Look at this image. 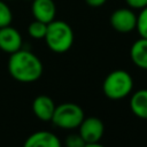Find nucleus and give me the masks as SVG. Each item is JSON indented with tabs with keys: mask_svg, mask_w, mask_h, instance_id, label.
<instances>
[{
	"mask_svg": "<svg viewBox=\"0 0 147 147\" xmlns=\"http://www.w3.org/2000/svg\"><path fill=\"white\" fill-rule=\"evenodd\" d=\"M136 30L138 31L141 38L147 39V6L140 9V13L137 15V25Z\"/></svg>",
	"mask_w": 147,
	"mask_h": 147,
	"instance_id": "4468645a",
	"label": "nucleus"
},
{
	"mask_svg": "<svg viewBox=\"0 0 147 147\" xmlns=\"http://www.w3.org/2000/svg\"><path fill=\"white\" fill-rule=\"evenodd\" d=\"M44 39L52 52L60 54L65 53L74 44V31L67 22L54 20L47 24V31Z\"/></svg>",
	"mask_w": 147,
	"mask_h": 147,
	"instance_id": "f03ea898",
	"label": "nucleus"
},
{
	"mask_svg": "<svg viewBox=\"0 0 147 147\" xmlns=\"http://www.w3.org/2000/svg\"><path fill=\"white\" fill-rule=\"evenodd\" d=\"M131 61L140 69L147 70V39L139 38L130 48Z\"/></svg>",
	"mask_w": 147,
	"mask_h": 147,
	"instance_id": "9b49d317",
	"label": "nucleus"
},
{
	"mask_svg": "<svg viewBox=\"0 0 147 147\" xmlns=\"http://www.w3.org/2000/svg\"><path fill=\"white\" fill-rule=\"evenodd\" d=\"M42 71L41 60L28 49L21 48L9 56L8 72L20 83H33L41 77Z\"/></svg>",
	"mask_w": 147,
	"mask_h": 147,
	"instance_id": "f257e3e1",
	"label": "nucleus"
},
{
	"mask_svg": "<svg viewBox=\"0 0 147 147\" xmlns=\"http://www.w3.org/2000/svg\"><path fill=\"white\" fill-rule=\"evenodd\" d=\"M111 28L119 33H130L136 29L137 15L130 7L114 10L109 18Z\"/></svg>",
	"mask_w": 147,
	"mask_h": 147,
	"instance_id": "39448f33",
	"label": "nucleus"
},
{
	"mask_svg": "<svg viewBox=\"0 0 147 147\" xmlns=\"http://www.w3.org/2000/svg\"><path fill=\"white\" fill-rule=\"evenodd\" d=\"M25 1H32V0H25Z\"/></svg>",
	"mask_w": 147,
	"mask_h": 147,
	"instance_id": "412c9836",
	"label": "nucleus"
},
{
	"mask_svg": "<svg viewBox=\"0 0 147 147\" xmlns=\"http://www.w3.org/2000/svg\"><path fill=\"white\" fill-rule=\"evenodd\" d=\"M13 21V11L5 0H0V28L10 25Z\"/></svg>",
	"mask_w": 147,
	"mask_h": 147,
	"instance_id": "2eb2a0df",
	"label": "nucleus"
},
{
	"mask_svg": "<svg viewBox=\"0 0 147 147\" xmlns=\"http://www.w3.org/2000/svg\"><path fill=\"white\" fill-rule=\"evenodd\" d=\"M108 0H85L86 5L92 7V8H99V7H102Z\"/></svg>",
	"mask_w": 147,
	"mask_h": 147,
	"instance_id": "a211bd4d",
	"label": "nucleus"
},
{
	"mask_svg": "<svg viewBox=\"0 0 147 147\" xmlns=\"http://www.w3.org/2000/svg\"><path fill=\"white\" fill-rule=\"evenodd\" d=\"M55 107L53 99L48 95H38L32 101V111L36 117L42 122L52 121Z\"/></svg>",
	"mask_w": 147,
	"mask_h": 147,
	"instance_id": "9d476101",
	"label": "nucleus"
},
{
	"mask_svg": "<svg viewBox=\"0 0 147 147\" xmlns=\"http://www.w3.org/2000/svg\"><path fill=\"white\" fill-rule=\"evenodd\" d=\"M22 36L20 31L11 25L0 28V49L5 53L13 54L22 48Z\"/></svg>",
	"mask_w": 147,
	"mask_h": 147,
	"instance_id": "0eeeda50",
	"label": "nucleus"
},
{
	"mask_svg": "<svg viewBox=\"0 0 147 147\" xmlns=\"http://www.w3.org/2000/svg\"><path fill=\"white\" fill-rule=\"evenodd\" d=\"M5 1H13V0H5Z\"/></svg>",
	"mask_w": 147,
	"mask_h": 147,
	"instance_id": "aec40b11",
	"label": "nucleus"
},
{
	"mask_svg": "<svg viewBox=\"0 0 147 147\" xmlns=\"http://www.w3.org/2000/svg\"><path fill=\"white\" fill-rule=\"evenodd\" d=\"M131 9H142L147 6V0H125Z\"/></svg>",
	"mask_w": 147,
	"mask_h": 147,
	"instance_id": "f3484780",
	"label": "nucleus"
},
{
	"mask_svg": "<svg viewBox=\"0 0 147 147\" xmlns=\"http://www.w3.org/2000/svg\"><path fill=\"white\" fill-rule=\"evenodd\" d=\"M132 76L122 69L109 72L102 83V91L105 95L111 100H121L127 96L132 92Z\"/></svg>",
	"mask_w": 147,
	"mask_h": 147,
	"instance_id": "7ed1b4c3",
	"label": "nucleus"
},
{
	"mask_svg": "<svg viewBox=\"0 0 147 147\" xmlns=\"http://www.w3.org/2000/svg\"><path fill=\"white\" fill-rule=\"evenodd\" d=\"M31 2V13L34 20L46 24L55 20L56 6L53 0H32Z\"/></svg>",
	"mask_w": 147,
	"mask_h": 147,
	"instance_id": "6e6552de",
	"label": "nucleus"
},
{
	"mask_svg": "<svg viewBox=\"0 0 147 147\" xmlns=\"http://www.w3.org/2000/svg\"><path fill=\"white\" fill-rule=\"evenodd\" d=\"M130 109L137 117L147 119V88L138 90L132 94Z\"/></svg>",
	"mask_w": 147,
	"mask_h": 147,
	"instance_id": "f8f14e48",
	"label": "nucleus"
},
{
	"mask_svg": "<svg viewBox=\"0 0 147 147\" xmlns=\"http://www.w3.org/2000/svg\"><path fill=\"white\" fill-rule=\"evenodd\" d=\"M85 145H86V142L84 141V139L80 137L79 133H71V134L67 136V138L64 140L65 147H84Z\"/></svg>",
	"mask_w": 147,
	"mask_h": 147,
	"instance_id": "dca6fc26",
	"label": "nucleus"
},
{
	"mask_svg": "<svg viewBox=\"0 0 147 147\" xmlns=\"http://www.w3.org/2000/svg\"><path fill=\"white\" fill-rule=\"evenodd\" d=\"M47 31V24L34 20L28 26V33L33 39H44Z\"/></svg>",
	"mask_w": 147,
	"mask_h": 147,
	"instance_id": "ddd939ff",
	"label": "nucleus"
},
{
	"mask_svg": "<svg viewBox=\"0 0 147 147\" xmlns=\"http://www.w3.org/2000/svg\"><path fill=\"white\" fill-rule=\"evenodd\" d=\"M23 147H62L57 136L49 131H37L30 134Z\"/></svg>",
	"mask_w": 147,
	"mask_h": 147,
	"instance_id": "1a4fd4ad",
	"label": "nucleus"
},
{
	"mask_svg": "<svg viewBox=\"0 0 147 147\" xmlns=\"http://www.w3.org/2000/svg\"><path fill=\"white\" fill-rule=\"evenodd\" d=\"M85 115L80 106L74 102H64L55 107L52 122L63 130H71L79 126Z\"/></svg>",
	"mask_w": 147,
	"mask_h": 147,
	"instance_id": "20e7f679",
	"label": "nucleus"
},
{
	"mask_svg": "<svg viewBox=\"0 0 147 147\" xmlns=\"http://www.w3.org/2000/svg\"><path fill=\"white\" fill-rule=\"evenodd\" d=\"M84 147H105L100 142H92V144H86Z\"/></svg>",
	"mask_w": 147,
	"mask_h": 147,
	"instance_id": "6ab92c4d",
	"label": "nucleus"
},
{
	"mask_svg": "<svg viewBox=\"0 0 147 147\" xmlns=\"http://www.w3.org/2000/svg\"><path fill=\"white\" fill-rule=\"evenodd\" d=\"M78 133L84 139L86 144L92 142H100L103 133H105V125L103 122L95 116L84 117L82 123L78 126Z\"/></svg>",
	"mask_w": 147,
	"mask_h": 147,
	"instance_id": "423d86ee",
	"label": "nucleus"
}]
</instances>
